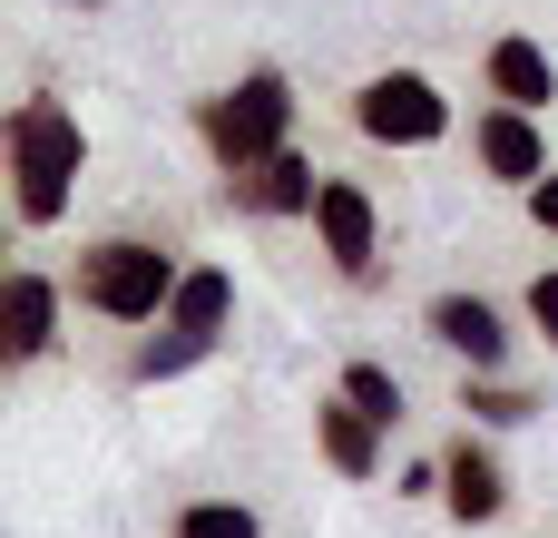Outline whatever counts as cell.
Returning a JSON list of instances; mask_svg holds the SVG:
<instances>
[{"instance_id": "1", "label": "cell", "mask_w": 558, "mask_h": 538, "mask_svg": "<svg viewBox=\"0 0 558 538\" xmlns=\"http://www.w3.org/2000/svg\"><path fill=\"white\" fill-rule=\"evenodd\" d=\"M0 167H10V216L20 225H59L78 206V167H88V127L78 108H59L49 88H29L0 127Z\"/></svg>"}, {"instance_id": "2", "label": "cell", "mask_w": 558, "mask_h": 538, "mask_svg": "<svg viewBox=\"0 0 558 538\" xmlns=\"http://www.w3.org/2000/svg\"><path fill=\"white\" fill-rule=\"evenodd\" d=\"M177 284H186V265L157 235H98V245H78V274H69L78 314H98V323H167Z\"/></svg>"}, {"instance_id": "3", "label": "cell", "mask_w": 558, "mask_h": 538, "mask_svg": "<svg viewBox=\"0 0 558 538\" xmlns=\"http://www.w3.org/2000/svg\"><path fill=\"white\" fill-rule=\"evenodd\" d=\"M196 137H206V157L226 167V186L255 176V167H275V157L294 147V78H284V69H245L235 88H216V98L196 108Z\"/></svg>"}, {"instance_id": "4", "label": "cell", "mask_w": 558, "mask_h": 538, "mask_svg": "<svg viewBox=\"0 0 558 538\" xmlns=\"http://www.w3.org/2000/svg\"><path fill=\"white\" fill-rule=\"evenodd\" d=\"M353 127H363L373 147H441V137H451V98H441V78H422V69H373V78L353 88Z\"/></svg>"}, {"instance_id": "5", "label": "cell", "mask_w": 558, "mask_h": 538, "mask_svg": "<svg viewBox=\"0 0 558 538\" xmlns=\"http://www.w3.org/2000/svg\"><path fill=\"white\" fill-rule=\"evenodd\" d=\"M314 235H324V255H333L343 284H373V274H383V206H373L363 176H324V196H314Z\"/></svg>"}, {"instance_id": "6", "label": "cell", "mask_w": 558, "mask_h": 538, "mask_svg": "<svg viewBox=\"0 0 558 538\" xmlns=\"http://www.w3.org/2000/svg\"><path fill=\"white\" fill-rule=\"evenodd\" d=\"M422 333H432L441 353H461V372H500V363H510V323H500L490 294H461V284L432 294V304H422Z\"/></svg>"}, {"instance_id": "7", "label": "cell", "mask_w": 558, "mask_h": 538, "mask_svg": "<svg viewBox=\"0 0 558 538\" xmlns=\"http://www.w3.org/2000/svg\"><path fill=\"white\" fill-rule=\"evenodd\" d=\"M59 353V284L39 265L0 274V363H49Z\"/></svg>"}, {"instance_id": "8", "label": "cell", "mask_w": 558, "mask_h": 538, "mask_svg": "<svg viewBox=\"0 0 558 538\" xmlns=\"http://www.w3.org/2000/svg\"><path fill=\"white\" fill-rule=\"evenodd\" d=\"M471 157H481V176H500V186H520V196L549 176V137H539L530 108H481V118H471Z\"/></svg>"}, {"instance_id": "9", "label": "cell", "mask_w": 558, "mask_h": 538, "mask_svg": "<svg viewBox=\"0 0 558 538\" xmlns=\"http://www.w3.org/2000/svg\"><path fill=\"white\" fill-rule=\"evenodd\" d=\"M481 78H490V108H549L558 98V59H549V39H530V29H500L490 49H481Z\"/></svg>"}, {"instance_id": "10", "label": "cell", "mask_w": 558, "mask_h": 538, "mask_svg": "<svg viewBox=\"0 0 558 538\" xmlns=\"http://www.w3.org/2000/svg\"><path fill=\"white\" fill-rule=\"evenodd\" d=\"M441 510H451L461 529H490V519L510 510V480H500V461H490V451H481L471 431H461V441L441 451Z\"/></svg>"}, {"instance_id": "11", "label": "cell", "mask_w": 558, "mask_h": 538, "mask_svg": "<svg viewBox=\"0 0 558 538\" xmlns=\"http://www.w3.org/2000/svg\"><path fill=\"white\" fill-rule=\"evenodd\" d=\"M245 216H314V196H324V167L304 157V147H284L275 167H255V176H235L226 186Z\"/></svg>"}, {"instance_id": "12", "label": "cell", "mask_w": 558, "mask_h": 538, "mask_svg": "<svg viewBox=\"0 0 558 538\" xmlns=\"http://www.w3.org/2000/svg\"><path fill=\"white\" fill-rule=\"evenodd\" d=\"M314 451H324L343 480H373V470H383V421H363V412L333 392V402H314Z\"/></svg>"}, {"instance_id": "13", "label": "cell", "mask_w": 558, "mask_h": 538, "mask_svg": "<svg viewBox=\"0 0 558 538\" xmlns=\"http://www.w3.org/2000/svg\"><path fill=\"white\" fill-rule=\"evenodd\" d=\"M226 314H235V274H226V265H186V284H177V304H167V333L216 343Z\"/></svg>"}, {"instance_id": "14", "label": "cell", "mask_w": 558, "mask_h": 538, "mask_svg": "<svg viewBox=\"0 0 558 538\" xmlns=\"http://www.w3.org/2000/svg\"><path fill=\"white\" fill-rule=\"evenodd\" d=\"M461 412H471V421H490V431H520V421H539L549 402H539V392H520V382H500V372H461Z\"/></svg>"}, {"instance_id": "15", "label": "cell", "mask_w": 558, "mask_h": 538, "mask_svg": "<svg viewBox=\"0 0 558 538\" xmlns=\"http://www.w3.org/2000/svg\"><path fill=\"white\" fill-rule=\"evenodd\" d=\"M206 353H216V343H196V333H167V323H157V333L128 353V382H177V372H196Z\"/></svg>"}, {"instance_id": "16", "label": "cell", "mask_w": 558, "mask_h": 538, "mask_svg": "<svg viewBox=\"0 0 558 538\" xmlns=\"http://www.w3.org/2000/svg\"><path fill=\"white\" fill-rule=\"evenodd\" d=\"M343 402H353L363 421H383V431H402V382H392L383 363H343Z\"/></svg>"}, {"instance_id": "17", "label": "cell", "mask_w": 558, "mask_h": 538, "mask_svg": "<svg viewBox=\"0 0 558 538\" xmlns=\"http://www.w3.org/2000/svg\"><path fill=\"white\" fill-rule=\"evenodd\" d=\"M177 538H265L245 500H186L177 510Z\"/></svg>"}, {"instance_id": "18", "label": "cell", "mask_w": 558, "mask_h": 538, "mask_svg": "<svg viewBox=\"0 0 558 538\" xmlns=\"http://www.w3.org/2000/svg\"><path fill=\"white\" fill-rule=\"evenodd\" d=\"M520 304H530V333L558 353V265H549V274H530V294H520Z\"/></svg>"}, {"instance_id": "19", "label": "cell", "mask_w": 558, "mask_h": 538, "mask_svg": "<svg viewBox=\"0 0 558 538\" xmlns=\"http://www.w3.org/2000/svg\"><path fill=\"white\" fill-rule=\"evenodd\" d=\"M530 216H539V235H558V167L530 186Z\"/></svg>"}, {"instance_id": "20", "label": "cell", "mask_w": 558, "mask_h": 538, "mask_svg": "<svg viewBox=\"0 0 558 538\" xmlns=\"http://www.w3.org/2000/svg\"><path fill=\"white\" fill-rule=\"evenodd\" d=\"M78 10H108V0H78Z\"/></svg>"}]
</instances>
